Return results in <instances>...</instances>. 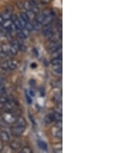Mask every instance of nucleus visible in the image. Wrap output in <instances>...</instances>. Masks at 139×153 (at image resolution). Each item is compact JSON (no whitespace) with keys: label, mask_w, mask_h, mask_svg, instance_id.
Masks as SVG:
<instances>
[{"label":"nucleus","mask_w":139,"mask_h":153,"mask_svg":"<svg viewBox=\"0 0 139 153\" xmlns=\"http://www.w3.org/2000/svg\"><path fill=\"white\" fill-rule=\"evenodd\" d=\"M57 126L59 129H62V121H57Z\"/></svg>","instance_id":"nucleus-35"},{"label":"nucleus","mask_w":139,"mask_h":153,"mask_svg":"<svg viewBox=\"0 0 139 153\" xmlns=\"http://www.w3.org/2000/svg\"><path fill=\"white\" fill-rule=\"evenodd\" d=\"M37 144H38L39 147L41 149L47 151V145H46V142L42 141V140H38V141H37Z\"/></svg>","instance_id":"nucleus-11"},{"label":"nucleus","mask_w":139,"mask_h":153,"mask_svg":"<svg viewBox=\"0 0 139 153\" xmlns=\"http://www.w3.org/2000/svg\"><path fill=\"white\" fill-rule=\"evenodd\" d=\"M3 149V145H2V143H0V152L2 151Z\"/></svg>","instance_id":"nucleus-39"},{"label":"nucleus","mask_w":139,"mask_h":153,"mask_svg":"<svg viewBox=\"0 0 139 153\" xmlns=\"http://www.w3.org/2000/svg\"><path fill=\"white\" fill-rule=\"evenodd\" d=\"M25 131V127L24 126H19V125H16L12 129V133L15 136H20L22 135V133Z\"/></svg>","instance_id":"nucleus-1"},{"label":"nucleus","mask_w":139,"mask_h":153,"mask_svg":"<svg viewBox=\"0 0 139 153\" xmlns=\"http://www.w3.org/2000/svg\"><path fill=\"white\" fill-rule=\"evenodd\" d=\"M18 36H19V39H21V40H24L26 38V36L23 33L21 32V30H19V33H18Z\"/></svg>","instance_id":"nucleus-32"},{"label":"nucleus","mask_w":139,"mask_h":153,"mask_svg":"<svg viewBox=\"0 0 139 153\" xmlns=\"http://www.w3.org/2000/svg\"><path fill=\"white\" fill-rule=\"evenodd\" d=\"M3 121L6 122V123H13L15 121V118L14 115L12 114V112L6 111L5 114L3 115Z\"/></svg>","instance_id":"nucleus-2"},{"label":"nucleus","mask_w":139,"mask_h":153,"mask_svg":"<svg viewBox=\"0 0 139 153\" xmlns=\"http://www.w3.org/2000/svg\"><path fill=\"white\" fill-rule=\"evenodd\" d=\"M50 63L52 65H56V64H62V57H56L53 58Z\"/></svg>","instance_id":"nucleus-10"},{"label":"nucleus","mask_w":139,"mask_h":153,"mask_svg":"<svg viewBox=\"0 0 139 153\" xmlns=\"http://www.w3.org/2000/svg\"><path fill=\"white\" fill-rule=\"evenodd\" d=\"M33 28H34V30H39L41 29V23L36 22V20L33 22Z\"/></svg>","instance_id":"nucleus-22"},{"label":"nucleus","mask_w":139,"mask_h":153,"mask_svg":"<svg viewBox=\"0 0 139 153\" xmlns=\"http://www.w3.org/2000/svg\"><path fill=\"white\" fill-rule=\"evenodd\" d=\"M53 121H55L53 114H49V115H47L46 117L44 118V122L46 124L52 123Z\"/></svg>","instance_id":"nucleus-6"},{"label":"nucleus","mask_w":139,"mask_h":153,"mask_svg":"<svg viewBox=\"0 0 139 153\" xmlns=\"http://www.w3.org/2000/svg\"><path fill=\"white\" fill-rule=\"evenodd\" d=\"M26 30H29L30 32H31V31H33V30H34V28H33V23H31V22L29 21V22H26V26H25V27Z\"/></svg>","instance_id":"nucleus-16"},{"label":"nucleus","mask_w":139,"mask_h":153,"mask_svg":"<svg viewBox=\"0 0 139 153\" xmlns=\"http://www.w3.org/2000/svg\"><path fill=\"white\" fill-rule=\"evenodd\" d=\"M44 18H45V16H44L43 15V13H41V14H40L39 16H36V22H40V23H41V22H42V21L43 20Z\"/></svg>","instance_id":"nucleus-23"},{"label":"nucleus","mask_w":139,"mask_h":153,"mask_svg":"<svg viewBox=\"0 0 139 153\" xmlns=\"http://www.w3.org/2000/svg\"><path fill=\"white\" fill-rule=\"evenodd\" d=\"M22 153H31L32 152V149L30 148V147H28V146H26L22 149L21 151Z\"/></svg>","instance_id":"nucleus-27"},{"label":"nucleus","mask_w":139,"mask_h":153,"mask_svg":"<svg viewBox=\"0 0 139 153\" xmlns=\"http://www.w3.org/2000/svg\"><path fill=\"white\" fill-rule=\"evenodd\" d=\"M20 147H21V144H20L19 142H16V141H13V142H10V144H9V148H11L12 150L13 151L19 150Z\"/></svg>","instance_id":"nucleus-5"},{"label":"nucleus","mask_w":139,"mask_h":153,"mask_svg":"<svg viewBox=\"0 0 139 153\" xmlns=\"http://www.w3.org/2000/svg\"><path fill=\"white\" fill-rule=\"evenodd\" d=\"M58 46H60V44H58L57 41H50L47 47H48V49H49V48H51V47H58Z\"/></svg>","instance_id":"nucleus-21"},{"label":"nucleus","mask_w":139,"mask_h":153,"mask_svg":"<svg viewBox=\"0 0 139 153\" xmlns=\"http://www.w3.org/2000/svg\"><path fill=\"white\" fill-rule=\"evenodd\" d=\"M53 116H54L55 121H62L63 120V116H62V114L61 113H59V112L55 111L53 113Z\"/></svg>","instance_id":"nucleus-14"},{"label":"nucleus","mask_w":139,"mask_h":153,"mask_svg":"<svg viewBox=\"0 0 139 153\" xmlns=\"http://www.w3.org/2000/svg\"><path fill=\"white\" fill-rule=\"evenodd\" d=\"M54 135L56 138H62V136H63V132H62V129H57V131L54 133Z\"/></svg>","instance_id":"nucleus-15"},{"label":"nucleus","mask_w":139,"mask_h":153,"mask_svg":"<svg viewBox=\"0 0 139 153\" xmlns=\"http://www.w3.org/2000/svg\"><path fill=\"white\" fill-rule=\"evenodd\" d=\"M55 17V14L53 13V12H50V13H49V15H48L47 16H46L45 18L43 19V20L42 21V22H41V25L42 26H47V25H49L51 22H52V21L53 20V19H54Z\"/></svg>","instance_id":"nucleus-3"},{"label":"nucleus","mask_w":139,"mask_h":153,"mask_svg":"<svg viewBox=\"0 0 139 153\" xmlns=\"http://www.w3.org/2000/svg\"><path fill=\"white\" fill-rule=\"evenodd\" d=\"M29 3H30V4L31 5V7L33 6H36V5H37V2H36V0H30V1H29Z\"/></svg>","instance_id":"nucleus-34"},{"label":"nucleus","mask_w":139,"mask_h":153,"mask_svg":"<svg viewBox=\"0 0 139 153\" xmlns=\"http://www.w3.org/2000/svg\"><path fill=\"white\" fill-rule=\"evenodd\" d=\"M18 51H19V50H18L16 48H15V47H13V46H11V47H9V53H11L13 56V55L17 54Z\"/></svg>","instance_id":"nucleus-20"},{"label":"nucleus","mask_w":139,"mask_h":153,"mask_svg":"<svg viewBox=\"0 0 139 153\" xmlns=\"http://www.w3.org/2000/svg\"><path fill=\"white\" fill-rule=\"evenodd\" d=\"M11 16H12L11 13H10L8 11L3 12V13H1V15H0V17H1V18H2V19L4 20V21H5V20H8V19H11Z\"/></svg>","instance_id":"nucleus-7"},{"label":"nucleus","mask_w":139,"mask_h":153,"mask_svg":"<svg viewBox=\"0 0 139 153\" xmlns=\"http://www.w3.org/2000/svg\"><path fill=\"white\" fill-rule=\"evenodd\" d=\"M26 121L25 120L24 118L22 117H19L18 119L16 120V125H19V126H26Z\"/></svg>","instance_id":"nucleus-8"},{"label":"nucleus","mask_w":139,"mask_h":153,"mask_svg":"<svg viewBox=\"0 0 139 153\" xmlns=\"http://www.w3.org/2000/svg\"><path fill=\"white\" fill-rule=\"evenodd\" d=\"M10 138L8 132L6 131H0V141L3 142H9Z\"/></svg>","instance_id":"nucleus-4"},{"label":"nucleus","mask_w":139,"mask_h":153,"mask_svg":"<svg viewBox=\"0 0 139 153\" xmlns=\"http://www.w3.org/2000/svg\"><path fill=\"white\" fill-rule=\"evenodd\" d=\"M21 32L24 34L26 37H27V36H29V35H30V31L26 30V28H24V29L22 28V30H21Z\"/></svg>","instance_id":"nucleus-29"},{"label":"nucleus","mask_w":139,"mask_h":153,"mask_svg":"<svg viewBox=\"0 0 139 153\" xmlns=\"http://www.w3.org/2000/svg\"><path fill=\"white\" fill-rule=\"evenodd\" d=\"M26 14L28 15V16L30 17V19H31V18H34V16H35V13H33V12L31 11V10H27V11L26 12Z\"/></svg>","instance_id":"nucleus-30"},{"label":"nucleus","mask_w":139,"mask_h":153,"mask_svg":"<svg viewBox=\"0 0 139 153\" xmlns=\"http://www.w3.org/2000/svg\"><path fill=\"white\" fill-rule=\"evenodd\" d=\"M1 51L6 53H7L9 55V48L6 44H3L2 47H1Z\"/></svg>","instance_id":"nucleus-17"},{"label":"nucleus","mask_w":139,"mask_h":153,"mask_svg":"<svg viewBox=\"0 0 139 153\" xmlns=\"http://www.w3.org/2000/svg\"><path fill=\"white\" fill-rule=\"evenodd\" d=\"M52 68L53 71H62V64H56V65H53Z\"/></svg>","instance_id":"nucleus-24"},{"label":"nucleus","mask_w":139,"mask_h":153,"mask_svg":"<svg viewBox=\"0 0 139 153\" xmlns=\"http://www.w3.org/2000/svg\"><path fill=\"white\" fill-rule=\"evenodd\" d=\"M18 19H19V23H20V25H21V26H22V28H24L25 26H26V22L25 20H23V19H22L20 16L18 18Z\"/></svg>","instance_id":"nucleus-28"},{"label":"nucleus","mask_w":139,"mask_h":153,"mask_svg":"<svg viewBox=\"0 0 139 153\" xmlns=\"http://www.w3.org/2000/svg\"><path fill=\"white\" fill-rule=\"evenodd\" d=\"M49 0H41V3H43V4H47V3H49Z\"/></svg>","instance_id":"nucleus-36"},{"label":"nucleus","mask_w":139,"mask_h":153,"mask_svg":"<svg viewBox=\"0 0 139 153\" xmlns=\"http://www.w3.org/2000/svg\"><path fill=\"white\" fill-rule=\"evenodd\" d=\"M51 30H52V27H51L50 24L47 25V26H44L43 30H42V33H43V34L44 36H46V34L49 33V31H51Z\"/></svg>","instance_id":"nucleus-12"},{"label":"nucleus","mask_w":139,"mask_h":153,"mask_svg":"<svg viewBox=\"0 0 139 153\" xmlns=\"http://www.w3.org/2000/svg\"><path fill=\"white\" fill-rule=\"evenodd\" d=\"M17 63L16 61H13V60H9V69L11 70V71H13V70H16L17 68Z\"/></svg>","instance_id":"nucleus-13"},{"label":"nucleus","mask_w":139,"mask_h":153,"mask_svg":"<svg viewBox=\"0 0 139 153\" xmlns=\"http://www.w3.org/2000/svg\"><path fill=\"white\" fill-rule=\"evenodd\" d=\"M54 100L56 101L57 103L58 102H61V100H62V95H61V94H57V95L54 97Z\"/></svg>","instance_id":"nucleus-25"},{"label":"nucleus","mask_w":139,"mask_h":153,"mask_svg":"<svg viewBox=\"0 0 139 153\" xmlns=\"http://www.w3.org/2000/svg\"><path fill=\"white\" fill-rule=\"evenodd\" d=\"M19 50H20V51H22V52H25V51L26 50V47L25 46L24 44H22V43H19Z\"/></svg>","instance_id":"nucleus-26"},{"label":"nucleus","mask_w":139,"mask_h":153,"mask_svg":"<svg viewBox=\"0 0 139 153\" xmlns=\"http://www.w3.org/2000/svg\"><path fill=\"white\" fill-rule=\"evenodd\" d=\"M12 23H13V22H12L11 20H10V19H8V20H5V21L3 22L2 26H3L4 29H6V30H9L10 31V26H11Z\"/></svg>","instance_id":"nucleus-9"},{"label":"nucleus","mask_w":139,"mask_h":153,"mask_svg":"<svg viewBox=\"0 0 139 153\" xmlns=\"http://www.w3.org/2000/svg\"><path fill=\"white\" fill-rule=\"evenodd\" d=\"M4 107V105H3V104H2L1 102H0V110H2Z\"/></svg>","instance_id":"nucleus-38"},{"label":"nucleus","mask_w":139,"mask_h":153,"mask_svg":"<svg viewBox=\"0 0 139 153\" xmlns=\"http://www.w3.org/2000/svg\"><path fill=\"white\" fill-rule=\"evenodd\" d=\"M30 119H31V121H32V123H33V124H34V125H36L35 121H34V119H33V118H32V116H31V115H30Z\"/></svg>","instance_id":"nucleus-37"},{"label":"nucleus","mask_w":139,"mask_h":153,"mask_svg":"<svg viewBox=\"0 0 139 153\" xmlns=\"http://www.w3.org/2000/svg\"><path fill=\"white\" fill-rule=\"evenodd\" d=\"M31 11L33 12V13H35L36 15V14H38L40 13V8L38 7V6L36 5V6H33L31 7V9H30Z\"/></svg>","instance_id":"nucleus-19"},{"label":"nucleus","mask_w":139,"mask_h":153,"mask_svg":"<svg viewBox=\"0 0 139 153\" xmlns=\"http://www.w3.org/2000/svg\"><path fill=\"white\" fill-rule=\"evenodd\" d=\"M20 17H21L23 20H25L26 22H29L30 20V17L28 16V15L26 14V13H22L20 14Z\"/></svg>","instance_id":"nucleus-18"},{"label":"nucleus","mask_w":139,"mask_h":153,"mask_svg":"<svg viewBox=\"0 0 139 153\" xmlns=\"http://www.w3.org/2000/svg\"><path fill=\"white\" fill-rule=\"evenodd\" d=\"M23 6H24V8L26 9V11L31 9V5H30L29 2H27V3H25L24 4H23Z\"/></svg>","instance_id":"nucleus-31"},{"label":"nucleus","mask_w":139,"mask_h":153,"mask_svg":"<svg viewBox=\"0 0 139 153\" xmlns=\"http://www.w3.org/2000/svg\"><path fill=\"white\" fill-rule=\"evenodd\" d=\"M26 101H27L28 104H30L32 103V99H31V97H30L29 94H26Z\"/></svg>","instance_id":"nucleus-33"}]
</instances>
